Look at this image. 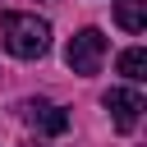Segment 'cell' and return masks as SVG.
I'll use <instances>...</instances> for the list:
<instances>
[{"label": "cell", "mask_w": 147, "mask_h": 147, "mask_svg": "<svg viewBox=\"0 0 147 147\" xmlns=\"http://www.w3.org/2000/svg\"><path fill=\"white\" fill-rule=\"evenodd\" d=\"M0 28H5L9 55H18V60H37V55H46V46H51V23L37 18V14L5 9V14H0Z\"/></svg>", "instance_id": "cell-1"}, {"label": "cell", "mask_w": 147, "mask_h": 147, "mask_svg": "<svg viewBox=\"0 0 147 147\" xmlns=\"http://www.w3.org/2000/svg\"><path fill=\"white\" fill-rule=\"evenodd\" d=\"M101 60H106V37H101V28H83V32H74L69 37V46H64V64L74 69V74H101Z\"/></svg>", "instance_id": "cell-2"}, {"label": "cell", "mask_w": 147, "mask_h": 147, "mask_svg": "<svg viewBox=\"0 0 147 147\" xmlns=\"http://www.w3.org/2000/svg\"><path fill=\"white\" fill-rule=\"evenodd\" d=\"M106 110H110V119H115L119 133H133L138 129V115L147 110V101H142L138 87H110L106 92Z\"/></svg>", "instance_id": "cell-3"}, {"label": "cell", "mask_w": 147, "mask_h": 147, "mask_svg": "<svg viewBox=\"0 0 147 147\" xmlns=\"http://www.w3.org/2000/svg\"><path fill=\"white\" fill-rule=\"evenodd\" d=\"M18 110H23V119H28L32 129H41L46 138H60V133L69 129V115H64L60 106H51V101H41V96H37V101H23Z\"/></svg>", "instance_id": "cell-4"}, {"label": "cell", "mask_w": 147, "mask_h": 147, "mask_svg": "<svg viewBox=\"0 0 147 147\" xmlns=\"http://www.w3.org/2000/svg\"><path fill=\"white\" fill-rule=\"evenodd\" d=\"M115 23L124 32H142L147 28V0H115Z\"/></svg>", "instance_id": "cell-5"}, {"label": "cell", "mask_w": 147, "mask_h": 147, "mask_svg": "<svg viewBox=\"0 0 147 147\" xmlns=\"http://www.w3.org/2000/svg\"><path fill=\"white\" fill-rule=\"evenodd\" d=\"M119 74H124L129 83H142V78H147V51H142V46L119 51Z\"/></svg>", "instance_id": "cell-6"}, {"label": "cell", "mask_w": 147, "mask_h": 147, "mask_svg": "<svg viewBox=\"0 0 147 147\" xmlns=\"http://www.w3.org/2000/svg\"><path fill=\"white\" fill-rule=\"evenodd\" d=\"M28 147H41V142H28Z\"/></svg>", "instance_id": "cell-7"}]
</instances>
